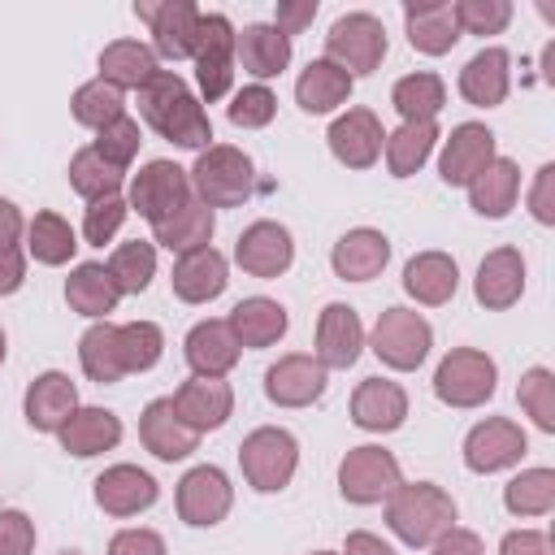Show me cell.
Listing matches in <instances>:
<instances>
[{
    "instance_id": "6da1fadb",
    "label": "cell",
    "mask_w": 555,
    "mask_h": 555,
    "mask_svg": "<svg viewBox=\"0 0 555 555\" xmlns=\"http://www.w3.org/2000/svg\"><path fill=\"white\" fill-rule=\"evenodd\" d=\"M139 117L173 147H191V152L212 147V121L204 113V100L173 69H160L147 87H139Z\"/></svg>"
},
{
    "instance_id": "7a4b0ae2",
    "label": "cell",
    "mask_w": 555,
    "mask_h": 555,
    "mask_svg": "<svg viewBox=\"0 0 555 555\" xmlns=\"http://www.w3.org/2000/svg\"><path fill=\"white\" fill-rule=\"evenodd\" d=\"M455 499L434 481H399L386 499V529L403 546H429L455 525Z\"/></svg>"
},
{
    "instance_id": "3957f363",
    "label": "cell",
    "mask_w": 555,
    "mask_h": 555,
    "mask_svg": "<svg viewBox=\"0 0 555 555\" xmlns=\"http://www.w3.org/2000/svg\"><path fill=\"white\" fill-rule=\"evenodd\" d=\"M191 178V191L195 199H204L212 212L217 208H238L251 199V186H256V165L243 147L234 143H212L195 156V165L186 169Z\"/></svg>"
},
{
    "instance_id": "277c9868",
    "label": "cell",
    "mask_w": 555,
    "mask_h": 555,
    "mask_svg": "<svg viewBox=\"0 0 555 555\" xmlns=\"http://www.w3.org/2000/svg\"><path fill=\"white\" fill-rule=\"evenodd\" d=\"M238 464H243V481L256 494H278L291 486L299 468V442L282 425H260L238 442Z\"/></svg>"
},
{
    "instance_id": "5b68a950",
    "label": "cell",
    "mask_w": 555,
    "mask_h": 555,
    "mask_svg": "<svg viewBox=\"0 0 555 555\" xmlns=\"http://www.w3.org/2000/svg\"><path fill=\"white\" fill-rule=\"evenodd\" d=\"M386 26H382V17L377 13H364V9H356V13H343V17H334V26L325 30V61H334L343 74H351V78H364V74H373L382 61H386Z\"/></svg>"
},
{
    "instance_id": "8992f818",
    "label": "cell",
    "mask_w": 555,
    "mask_h": 555,
    "mask_svg": "<svg viewBox=\"0 0 555 555\" xmlns=\"http://www.w3.org/2000/svg\"><path fill=\"white\" fill-rule=\"evenodd\" d=\"M499 390V364L477 347H451L434 369V395L447 408H481Z\"/></svg>"
},
{
    "instance_id": "52a82bcc",
    "label": "cell",
    "mask_w": 555,
    "mask_h": 555,
    "mask_svg": "<svg viewBox=\"0 0 555 555\" xmlns=\"http://www.w3.org/2000/svg\"><path fill=\"white\" fill-rule=\"evenodd\" d=\"M369 347H373V356L386 364V369H395V373H412V369H421L425 364V356H429V347H434V330H429V321L416 312V308H386L382 317H377V325H373V334H369Z\"/></svg>"
},
{
    "instance_id": "ba28073f",
    "label": "cell",
    "mask_w": 555,
    "mask_h": 555,
    "mask_svg": "<svg viewBox=\"0 0 555 555\" xmlns=\"http://www.w3.org/2000/svg\"><path fill=\"white\" fill-rule=\"evenodd\" d=\"M399 481H403V468H399L395 451H386V447H377V442L351 447V451L338 460V494H343L347 503H356V507L386 503Z\"/></svg>"
},
{
    "instance_id": "9c48e42d",
    "label": "cell",
    "mask_w": 555,
    "mask_h": 555,
    "mask_svg": "<svg viewBox=\"0 0 555 555\" xmlns=\"http://www.w3.org/2000/svg\"><path fill=\"white\" fill-rule=\"evenodd\" d=\"M195 82L199 100L217 104L234 87V22L225 13H199V39H195Z\"/></svg>"
},
{
    "instance_id": "30bf717a",
    "label": "cell",
    "mask_w": 555,
    "mask_h": 555,
    "mask_svg": "<svg viewBox=\"0 0 555 555\" xmlns=\"http://www.w3.org/2000/svg\"><path fill=\"white\" fill-rule=\"evenodd\" d=\"M199 4L191 0H139L134 17L152 30V52L165 61H191L199 39Z\"/></svg>"
},
{
    "instance_id": "8fae6325",
    "label": "cell",
    "mask_w": 555,
    "mask_h": 555,
    "mask_svg": "<svg viewBox=\"0 0 555 555\" xmlns=\"http://www.w3.org/2000/svg\"><path fill=\"white\" fill-rule=\"evenodd\" d=\"M173 503H178V520L191 525V529H212L230 516L234 507V486L230 477L217 468V464H195L182 473L178 490H173Z\"/></svg>"
},
{
    "instance_id": "7c38bea8",
    "label": "cell",
    "mask_w": 555,
    "mask_h": 555,
    "mask_svg": "<svg viewBox=\"0 0 555 555\" xmlns=\"http://www.w3.org/2000/svg\"><path fill=\"white\" fill-rule=\"evenodd\" d=\"M191 195H195V191H191V178H186L182 165H173V160H147V165L130 178L126 204H130V212H139L147 225H156V221L173 217Z\"/></svg>"
},
{
    "instance_id": "4fadbf2b",
    "label": "cell",
    "mask_w": 555,
    "mask_h": 555,
    "mask_svg": "<svg viewBox=\"0 0 555 555\" xmlns=\"http://www.w3.org/2000/svg\"><path fill=\"white\" fill-rule=\"evenodd\" d=\"M525 451H529V438L512 416H486L464 434V464L468 473H481V477L516 468Z\"/></svg>"
},
{
    "instance_id": "5bb4252c",
    "label": "cell",
    "mask_w": 555,
    "mask_h": 555,
    "mask_svg": "<svg viewBox=\"0 0 555 555\" xmlns=\"http://www.w3.org/2000/svg\"><path fill=\"white\" fill-rule=\"evenodd\" d=\"M499 156V139L486 121H460L451 126V134L442 139V156H438V178L447 186H468L490 160Z\"/></svg>"
},
{
    "instance_id": "9a60e30c",
    "label": "cell",
    "mask_w": 555,
    "mask_h": 555,
    "mask_svg": "<svg viewBox=\"0 0 555 555\" xmlns=\"http://www.w3.org/2000/svg\"><path fill=\"white\" fill-rule=\"evenodd\" d=\"M234 260H238V269L251 273V278H278V273H286L291 260H295V234H291L282 221L260 217V221H251V225L238 234Z\"/></svg>"
},
{
    "instance_id": "2e32d148",
    "label": "cell",
    "mask_w": 555,
    "mask_h": 555,
    "mask_svg": "<svg viewBox=\"0 0 555 555\" xmlns=\"http://www.w3.org/2000/svg\"><path fill=\"white\" fill-rule=\"evenodd\" d=\"M330 152L338 165L347 169H373L377 156H382V143H386V130L377 121L373 108H347L330 121V134H325Z\"/></svg>"
},
{
    "instance_id": "e0dca14e",
    "label": "cell",
    "mask_w": 555,
    "mask_h": 555,
    "mask_svg": "<svg viewBox=\"0 0 555 555\" xmlns=\"http://www.w3.org/2000/svg\"><path fill=\"white\" fill-rule=\"evenodd\" d=\"M325 382H330V373L321 369V360L304 356V351H291V356H282L278 364L264 369V395L278 408H308V403H317L325 395Z\"/></svg>"
},
{
    "instance_id": "ac0fdd59",
    "label": "cell",
    "mask_w": 555,
    "mask_h": 555,
    "mask_svg": "<svg viewBox=\"0 0 555 555\" xmlns=\"http://www.w3.org/2000/svg\"><path fill=\"white\" fill-rule=\"evenodd\" d=\"M173 412L182 416V425H191L195 434H208V429H221L230 416H234V390L225 377H186L173 395H169Z\"/></svg>"
},
{
    "instance_id": "d6986e66",
    "label": "cell",
    "mask_w": 555,
    "mask_h": 555,
    "mask_svg": "<svg viewBox=\"0 0 555 555\" xmlns=\"http://www.w3.org/2000/svg\"><path fill=\"white\" fill-rule=\"evenodd\" d=\"M160 499V486H156V477L147 473V468H139V464H113V468H104L100 477H95V507L100 512H108V516H139V512H147L152 503Z\"/></svg>"
},
{
    "instance_id": "ffe728a7",
    "label": "cell",
    "mask_w": 555,
    "mask_h": 555,
    "mask_svg": "<svg viewBox=\"0 0 555 555\" xmlns=\"http://www.w3.org/2000/svg\"><path fill=\"white\" fill-rule=\"evenodd\" d=\"M364 351V325L351 304H325L317 317V360L321 369H351Z\"/></svg>"
},
{
    "instance_id": "44dd1931",
    "label": "cell",
    "mask_w": 555,
    "mask_h": 555,
    "mask_svg": "<svg viewBox=\"0 0 555 555\" xmlns=\"http://www.w3.org/2000/svg\"><path fill=\"white\" fill-rule=\"evenodd\" d=\"M169 286H173V295L182 304H208V299H217L230 286V260L212 243L208 247H195V251H182L173 260Z\"/></svg>"
},
{
    "instance_id": "7402d4cb",
    "label": "cell",
    "mask_w": 555,
    "mask_h": 555,
    "mask_svg": "<svg viewBox=\"0 0 555 555\" xmlns=\"http://www.w3.org/2000/svg\"><path fill=\"white\" fill-rule=\"evenodd\" d=\"M473 295L490 312H503V308L520 304V295H525V256H520V247L486 251L481 264H477V278H473Z\"/></svg>"
},
{
    "instance_id": "603a6c76",
    "label": "cell",
    "mask_w": 555,
    "mask_h": 555,
    "mask_svg": "<svg viewBox=\"0 0 555 555\" xmlns=\"http://www.w3.org/2000/svg\"><path fill=\"white\" fill-rule=\"evenodd\" d=\"M182 356H186V364H191L195 377H225V373L238 364L243 347H238L234 330H230L221 317H208V321H195V325L186 330Z\"/></svg>"
},
{
    "instance_id": "cb8c5ba5",
    "label": "cell",
    "mask_w": 555,
    "mask_h": 555,
    "mask_svg": "<svg viewBox=\"0 0 555 555\" xmlns=\"http://www.w3.org/2000/svg\"><path fill=\"white\" fill-rule=\"evenodd\" d=\"M408 421V390L390 377H364L351 390V425L364 434H390Z\"/></svg>"
},
{
    "instance_id": "d4e9b609",
    "label": "cell",
    "mask_w": 555,
    "mask_h": 555,
    "mask_svg": "<svg viewBox=\"0 0 555 555\" xmlns=\"http://www.w3.org/2000/svg\"><path fill=\"white\" fill-rule=\"evenodd\" d=\"M291 39L273 22H247L243 30H234V65H243V74H251L256 82L278 78L291 65Z\"/></svg>"
},
{
    "instance_id": "484cf974",
    "label": "cell",
    "mask_w": 555,
    "mask_h": 555,
    "mask_svg": "<svg viewBox=\"0 0 555 555\" xmlns=\"http://www.w3.org/2000/svg\"><path fill=\"white\" fill-rule=\"evenodd\" d=\"M403 30H408V43L416 52L442 56L460 43L455 4L451 0H412V4H403Z\"/></svg>"
},
{
    "instance_id": "4316f807",
    "label": "cell",
    "mask_w": 555,
    "mask_h": 555,
    "mask_svg": "<svg viewBox=\"0 0 555 555\" xmlns=\"http://www.w3.org/2000/svg\"><path fill=\"white\" fill-rule=\"evenodd\" d=\"M507 91H512V56H507V48H494L490 43V48H481V52H473L464 61V69H460V95L468 104L499 108L507 100Z\"/></svg>"
},
{
    "instance_id": "83f0119b",
    "label": "cell",
    "mask_w": 555,
    "mask_h": 555,
    "mask_svg": "<svg viewBox=\"0 0 555 555\" xmlns=\"http://www.w3.org/2000/svg\"><path fill=\"white\" fill-rule=\"evenodd\" d=\"M74 408H78V386H74L65 373H56V369L39 373V377L26 386V399H22L26 425L39 429V434H56V429L74 416Z\"/></svg>"
},
{
    "instance_id": "f1b7e54d",
    "label": "cell",
    "mask_w": 555,
    "mask_h": 555,
    "mask_svg": "<svg viewBox=\"0 0 555 555\" xmlns=\"http://www.w3.org/2000/svg\"><path fill=\"white\" fill-rule=\"evenodd\" d=\"M139 442L143 451H152L156 460L173 464V460H186L195 447H199V434L191 425H182V416L173 412L169 399H152L139 416Z\"/></svg>"
},
{
    "instance_id": "f546056e",
    "label": "cell",
    "mask_w": 555,
    "mask_h": 555,
    "mask_svg": "<svg viewBox=\"0 0 555 555\" xmlns=\"http://www.w3.org/2000/svg\"><path fill=\"white\" fill-rule=\"evenodd\" d=\"M386 260H390V238L382 230H373V225L347 230L330 251V269L343 282H369V278H377L386 269Z\"/></svg>"
},
{
    "instance_id": "4dcf8cb0",
    "label": "cell",
    "mask_w": 555,
    "mask_h": 555,
    "mask_svg": "<svg viewBox=\"0 0 555 555\" xmlns=\"http://www.w3.org/2000/svg\"><path fill=\"white\" fill-rule=\"evenodd\" d=\"M403 291L416 304H425V308L451 304L455 291H460V264H455V256H447V251H416L403 264Z\"/></svg>"
},
{
    "instance_id": "1f68e13d",
    "label": "cell",
    "mask_w": 555,
    "mask_h": 555,
    "mask_svg": "<svg viewBox=\"0 0 555 555\" xmlns=\"http://www.w3.org/2000/svg\"><path fill=\"white\" fill-rule=\"evenodd\" d=\"M56 438H61V447L69 455L91 460V455H104V451H113L121 442V416L108 412V408H82L78 403L74 416L56 429Z\"/></svg>"
},
{
    "instance_id": "d6a6232c",
    "label": "cell",
    "mask_w": 555,
    "mask_h": 555,
    "mask_svg": "<svg viewBox=\"0 0 555 555\" xmlns=\"http://www.w3.org/2000/svg\"><path fill=\"white\" fill-rule=\"evenodd\" d=\"M95 65H100L95 78L113 82L117 91H139V87H147L160 74V56L152 52V43H139V39H113V43H104V52H100Z\"/></svg>"
},
{
    "instance_id": "836d02e7",
    "label": "cell",
    "mask_w": 555,
    "mask_h": 555,
    "mask_svg": "<svg viewBox=\"0 0 555 555\" xmlns=\"http://www.w3.org/2000/svg\"><path fill=\"white\" fill-rule=\"evenodd\" d=\"M225 325L234 330L238 347L260 351V347H273V343L286 334L291 317H286V308H282L278 299H269V295H247V299H238V304L230 308Z\"/></svg>"
},
{
    "instance_id": "e575fe53",
    "label": "cell",
    "mask_w": 555,
    "mask_h": 555,
    "mask_svg": "<svg viewBox=\"0 0 555 555\" xmlns=\"http://www.w3.org/2000/svg\"><path fill=\"white\" fill-rule=\"evenodd\" d=\"M351 87H356L351 74H343L334 61L317 56V61H308L304 74L295 78V104H299L304 113L321 117V113H334L338 104H347V100H351Z\"/></svg>"
},
{
    "instance_id": "d590c367",
    "label": "cell",
    "mask_w": 555,
    "mask_h": 555,
    "mask_svg": "<svg viewBox=\"0 0 555 555\" xmlns=\"http://www.w3.org/2000/svg\"><path fill=\"white\" fill-rule=\"evenodd\" d=\"M516 195H520V165L512 156H494L473 182H468V204L477 217H507L516 208Z\"/></svg>"
},
{
    "instance_id": "8d00e7d4",
    "label": "cell",
    "mask_w": 555,
    "mask_h": 555,
    "mask_svg": "<svg viewBox=\"0 0 555 555\" xmlns=\"http://www.w3.org/2000/svg\"><path fill=\"white\" fill-rule=\"evenodd\" d=\"M117 299H121V291H117V282L108 278V269L100 260H82V264L69 269V278H65V304L78 317L108 321V312L117 308Z\"/></svg>"
},
{
    "instance_id": "74e56055",
    "label": "cell",
    "mask_w": 555,
    "mask_h": 555,
    "mask_svg": "<svg viewBox=\"0 0 555 555\" xmlns=\"http://www.w3.org/2000/svg\"><path fill=\"white\" fill-rule=\"evenodd\" d=\"M212 230H217V212L204 204V199H186L173 217H165V221H156L152 225V243L156 247H165V251H195V247H208L212 243Z\"/></svg>"
},
{
    "instance_id": "f35d334b",
    "label": "cell",
    "mask_w": 555,
    "mask_h": 555,
    "mask_svg": "<svg viewBox=\"0 0 555 555\" xmlns=\"http://www.w3.org/2000/svg\"><path fill=\"white\" fill-rule=\"evenodd\" d=\"M438 121H399V130L386 134L382 152H386V169L390 178H412L438 147Z\"/></svg>"
},
{
    "instance_id": "ab89813d",
    "label": "cell",
    "mask_w": 555,
    "mask_h": 555,
    "mask_svg": "<svg viewBox=\"0 0 555 555\" xmlns=\"http://www.w3.org/2000/svg\"><path fill=\"white\" fill-rule=\"evenodd\" d=\"M390 104L403 121H434L447 104V82L434 74V69H416V74H403L395 87H390Z\"/></svg>"
},
{
    "instance_id": "60d3db41",
    "label": "cell",
    "mask_w": 555,
    "mask_h": 555,
    "mask_svg": "<svg viewBox=\"0 0 555 555\" xmlns=\"http://www.w3.org/2000/svg\"><path fill=\"white\" fill-rule=\"evenodd\" d=\"M78 364L95 386H113L126 377L121 351H117V325L113 321H91L78 338Z\"/></svg>"
},
{
    "instance_id": "b9f144b4",
    "label": "cell",
    "mask_w": 555,
    "mask_h": 555,
    "mask_svg": "<svg viewBox=\"0 0 555 555\" xmlns=\"http://www.w3.org/2000/svg\"><path fill=\"white\" fill-rule=\"evenodd\" d=\"M26 251L39 264H69L74 251H78V234H74V225L61 212L43 208V212H35L26 221Z\"/></svg>"
},
{
    "instance_id": "7bdbcfd3",
    "label": "cell",
    "mask_w": 555,
    "mask_h": 555,
    "mask_svg": "<svg viewBox=\"0 0 555 555\" xmlns=\"http://www.w3.org/2000/svg\"><path fill=\"white\" fill-rule=\"evenodd\" d=\"M121 182H126V169L108 165L91 143L78 147V152L69 156V186H74L87 204L108 199V195H121Z\"/></svg>"
},
{
    "instance_id": "ee69618b",
    "label": "cell",
    "mask_w": 555,
    "mask_h": 555,
    "mask_svg": "<svg viewBox=\"0 0 555 555\" xmlns=\"http://www.w3.org/2000/svg\"><path fill=\"white\" fill-rule=\"evenodd\" d=\"M69 113H74L78 126L104 130L108 121L126 117V91H117V87L104 82V78H91V82H82V87L69 95Z\"/></svg>"
},
{
    "instance_id": "f6af8a7d",
    "label": "cell",
    "mask_w": 555,
    "mask_h": 555,
    "mask_svg": "<svg viewBox=\"0 0 555 555\" xmlns=\"http://www.w3.org/2000/svg\"><path fill=\"white\" fill-rule=\"evenodd\" d=\"M104 269H108V278L117 282L121 295H139V291H147L152 278H156V243H143V238L117 243Z\"/></svg>"
},
{
    "instance_id": "bcb514c9",
    "label": "cell",
    "mask_w": 555,
    "mask_h": 555,
    "mask_svg": "<svg viewBox=\"0 0 555 555\" xmlns=\"http://www.w3.org/2000/svg\"><path fill=\"white\" fill-rule=\"evenodd\" d=\"M503 507L512 516H546L555 507V468H520L503 486Z\"/></svg>"
},
{
    "instance_id": "7dc6e473",
    "label": "cell",
    "mask_w": 555,
    "mask_h": 555,
    "mask_svg": "<svg viewBox=\"0 0 555 555\" xmlns=\"http://www.w3.org/2000/svg\"><path fill=\"white\" fill-rule=\"evenodd\" d=\"M117 351H121L126 373H147V369H156V360L165 351V334L156 321H126V325H117Z\"/></svg>"
},
{
    "instance_id": "c3c4849f",
    "label": "cell",
    "mask_w": 555,
    "mask_h": 555,
    "mask_svg": "<svg viewBox=\"0 0 555 555\" xmlns=\"http://www.w3.org/2000/svg\"><path fill=\"white\" fill-rule=\"evenodd\" d=\"M516 399H520V408L529 412V421H533L542 434H555V373H551V369L533 364V369L520 377Z\"/></svg>"
},
{
    "instance_id": "681fc988",
    "label": "cell",
    "mask_w": 555,
    "mask_h": 555,
    "mask_svg": "<svg viewBox=\"0 0 555 555\" xmlns=\"http://www.w3.org/2000/svg\"><path fill=\"white\" fill-rule=\"evenodd\" d=\"M225 117H230L238 130H260V126H269V121L278 117V95H273L264 82H247V87L234 91Z\"/></svg>"
},
{
    "instance_id": "f907efd6",
    "label": "cell",
    "mask_w": 555,
    "mask_h": 555,
    "mask_svg": "<svg viewBox=\"0 0 555 555\" xmlns=\"http://www.w3.org/2000/svg\"><path fill=\"white\" fill-rule=\"evenodd\" d=\"M139 143H143V130H139V121L126 113V117H117V121H108L104 130H95V139H91V147L108 160V165H117V169H130V160L139 156Z\"/></svg>"
},
{
    "instance_id": "816d5d0a",
    "label": "cell",
    "mask_w": 555,
    "mask_h": 555,
    "mask_svg": "<svg viewBox=\"0 0 555 555\" xmlns=\"http://www.w3.org/2000/svg\"><path fill=\"white\" fill-rule=\"evenodd\" d=\"M512 13V0H455L460 35H503Z\"/></svg>"
},
{
    "instance_id": "f5cc1de1",
    "label": "cell",
    "mask_w": 555,
    "mask_h": 555,
    "mask_svg": "<svg viewBox=\"0 0 555 555\" xmlns=\"http://www.w3.org/2000/svg\"><path fill=\"white\" fill-rule=\"evenodd\" d=\"M126 212H130V204H126L121 195H108V199H95V204H87V212H82V238H87L91 247H104V243H113V234L121 230Z\"/></svg>"
},
{
    "instance_id": "db71d44e",
    "label": "cell",
    "mask_w": 555,
    "mask_h": 555,
    "mask_svg": "<svg viewBox=\"0 0 555 555\" xmlns=\"http://www.w3.org/2000/svg\"><path fill=\"white\" fill-rule=\"evenodd\" d=\"M35 551V520L17 507H0V555H30Z\"/></svg>"
},
{
    "instance_id": "11a10c76",
    "label": "cell",
    "mask_w": 555,
    "mask_h": 555,
    "mask_svg": "<svg viewBox=\"0 0 555 555\" xmlns=\"http://www.w3.org/2000/svg\"><path fill=\"white\" fill-rule=\"evenodd\" d=\"M108 555H165V538L156 529L130 525V529H117L108 538Z\"/></svg>"
},
{
    "instance_id": "9f6ffc18",
    "label": "cell",
    "mask_w": 555,
    "mask_h": 555,
    "mask_svg": "<svg viewBox=\"0 0 555 555\" xmlns=\"http://www.w3.org/2000/svg\"><path fill=\"white\" fill-rule=\"evenodd\" d=\"M529 212L538 225H555V165H542L529 186Z\"/></svg>"
},
{
    "instance_id": "6f0895ef",
    "label": "cell",
    "mask_w": 555,
    "mask_h": 555,
    "mask_svg": "<svg viewBox=\"0 0 555 555\" xmlns=\"http://www.w3.org/2000/svg\"><path fill=\"white\" fill-rule=\"evenodd\" d=\"M312 17H317V0H282V4L273 9V26H278L286 39L299 35V30H308Z\"/></svg>"
},
{
    "instance_id": "680465c9",
    "label": "cell",
    "mask_w": 555,
    "mask_h": 555,
    "mask_svg": "<svg viewBox=\"0 0 555 555\" xmlns=\"http://www.w3.org/2000/svg\"><path fill=\"white\" fill-rule=\"evenodd\" d=\"M499 555H555V546L542 529H512V533H503Z\"/></svg>"
},
{
    "instance_id": "91938a15",
    "label": "cell",
    "mask_w": 555,
    "mask_h": 555,
    "mask_svg": "<svg viewBox=\"0 0 555 555\" xmlns=\"http://www.w3.org/2000/svg\"><path fill=\"white\" fill-rule=\"evenodd\" d=\"M429 555H486V542H481V533L451 525L438 542H429Z\"/></svg>"
},
{
    "instance_id": "94428289",
    "label": "cell",
    "mask_w": 555,
    "mask_h": 555,
    "mask_svg": "<svg viewBox=\"0 0 555 555\" xmlns=\"http://www.w3.org/2000/svg\"><path fill=\"white\" fill-rule=\"evenodd\" d=\"M22 282H26V251H22V243L17 247H0V295L22 291Z\"/></svg>"
},
{
    "instance_id": "6125c7cd",
    "label": "cell",
    "mask_w": 555,
    "mask_h": 555,
    "mask_svg": "<svg viewBox=\"0 0 555 555\" xmlns=\"http://www.w3.org/2000/svg\"><path fill=\"white\" fill-rule=\"evenodd\" d=\"M26 234V221H22V208L13 199L0 195V247H17Z\"/></svg>"
},
{
    "instance_id": "be15d7a7",
    "label": "cell",
    "mask_w": 555,
    "mask_h": 555,
    "mask_svg": "<svg viewBox=\"0 0 555 555\" xmlns=\"http://www.w3.org/2000/svg\"><path fill=\"white\" fill-rule=\"evenodd\" d=\"M338 555H399L390 542H382L377 533H369V529H356V533H347V542H343V551Z\"/></svg>"
},
{
    "instance_id": "e7e4bbea",
    "label": "cell",
    "mask_w": 555,
    "mask_h": 555,
    "mask_svg": "<svg viewBox=\"0 0 555 555\" xmlns=\"http://www.w3.org/2000/svg\"><path fill=\"white\" fill-rule=\"evenodd\" d=\"M4 356H9V334H4V325H0V364H4Z\"/></svg>"
},
{
    "instance_id": "03108f58",
    "label": "cell",
    "mask_w": 555,
    "mask_h": 555,
    "mask_svg": "<svg viewBox=\"0 0 555 555\" xmlns=\"http://www.w3.org/2000/svg\"><path fill=\"white\" fill-rule=\"evenodd\" d=\"M308 555H338V551H308Z\"/></svg>"
}]
</instances>
